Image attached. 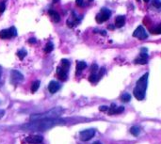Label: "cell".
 Returning a JSON list of instances; mask_svg holds the SVG:
<instances>
[{
	"label": "cell",
	"instance_id": "obj_1",
	"mask_svg": "<svg viewBox=\"0 0 161 144\" xmlns=\"http://www.w3.org/2000/svg\"><path fill=\"white\" fill-rule=\"evenodd\" d=\"M65 121L60 118L57 119H45V120H37L32 121L29 123L22 125V129L26 131H45L56 125L64 124Z\"/></svg>",
	"mask_w": 161,
	"mask_h": 144
},
{
	"label": "cell",
	"instance_id": "obj_2",
	"mask_svg": "<svg viewBox=\"0 0 161 144\" xmlns=\"http://www.w3.org/2000/svg\"><path fill=\"white\" fill-rule=\"evenodd\" d=\"M148 76H149V74L145 73L137 81L136 87L133 91V94L136 97V99L138 101H141L145 98V93H146V89L148 86Z\"/></svg>",
	"mask_w": 161,
	"mask_h": 144
},
{
	"label": "cell",
	"instance_id": "obj_3",
	"mask_svg": "<svg viewBox=\"0 0 161 144\" xmlns=\"http://www.w3.org/2000/svg\"><path fill=\"white\" fill-rule=\"evenodd\" d=\"M63 112L62 107L60 106H57L54 107V109L45 111L43 113H37V114H32L30 116V120L31 121H37V120H45V119H57L59 118Z\"/></svg>",
	"mask_w": 161,
	"mask_h": 144
},
{
	"label": "cell",
	"instance_id": "obj_4",
	"mask_svg": "<svg viewBox=\"0 0 161 144\" xmlns=\"http://www.w3.org/2000/svg\"><path fill=\"white\" fill-rule=\"evenodd\" d=\"M61 65L60 67H58L57 69V76L58 78L61 81H65L68 77V71H69V67H70V61L66 59L61 60L60 61Z\"/></svg>",
	"mask_w": 161,
	"mask_h": 144
},
{
	"label": "cell",
	"instance_id": "obj_5",
	"mask_svg": "<svg viewBox=\"0 0 161 144\" xmlns=\"http://www.w3.org/2000/svg\"><path fill=\"white\" fill-rule=\"evenodd\" d=\"M17 36V30L14 27H11L8 29H3L0 31V39L8 40L10 38H14Z\"/></svg>",
	"mask_w": 161,
	"mask_h": 144
},
{
	"label": "cell",
	"instance_id": "obj_6",
	"mask_svg": "<svg viewBox=\"0 0 161 144\" xmlns=\"http://www.w3.org/2000/svg\"><path fill=\"white\" fill-rule=\"evenodd\" d=\"M111 16V11L107 9H102L101 12L98 13L95 17V20L98 24H102L105 22L106 20H109Z\"/></svg>",
	"mask_w": 161,
	"mask_h": 144
},
{
	"label": "cell",
	"instance_id": "obj_7",
	"mask_svg": "<svg viewBox=\"0 0 161 144\" xmlns=\"http://www.w3.org/2000/svg\"><path fill=\"white\" fill-rule=\"evenodd\" d=\"M133 36L135 38H138V40H145L148 38V34L146 33L145 28L142 26H138L136 30L133 32Z\"/></svg>",
	"mask_w": 161,
	"mask_h": 144
},
{
	"label": "cell",
	"instance_id": "obj_8",
	"mask_svg": "<svg viewBox=\"0 0 161 144\" xmlns=\"http://www.w3.org/2000/svg\"><path fill=\"white\" fill-rule=\"evenodd\" d=\"M95 136V130L91 128V129H86L80 132V139L82 141H89L91 140L93 137Z\"/></svg>",
	"mask_w": 161,
	"mask_h": 144
},
{
	"label": "cell",
	"instance_id": "obj_9",
	"mask_svg": "<svg viewBox=\"0 0 161 144\" xmlns=\"http://www.w3.org/2000/svg\"><path fill=\"white\" fill-rule=\"evenodd\" d=\"M124 111L123 106H116L114 103L111 104L110 106H107L106 113L109 115H115V114H121Z\"/></svg>",
	"mask_w": 161,
	"mask_h": 144
},
{
	"label": "cell",
	"instance_id": "obj_10",
	"mask_svg": "<svg viewBox=\"0 0 161 144\" xmlns=\"http://www.w3.org/2000/svg\"><path fill=\"white\" fill-rule=\"evenodd\" d=\"M24 79V76L23 75L20 73V72H18V71H12L11 72V75H10V81L12 84L16 85V84H19L21 81H23Z\"/></svg>",
	"mask_w": 161,
	"mask_h": 144
},
{
	"label": "cell",
	"instance_id": "obj_11",
	"mask_svg": "<svg viewBox=\"0 0 161 144\" xmlns=\"http://www.w3.org/2000/svg\"><path fill=\"white\" fill-rule=\"evenodd\" d=\"M25 141L29 144H43V138L42 136H38V135H31V136H28L25 139Z\"/></svg>",
	"mask_w": 161,
	"mask_h": 144
},
{
	"label": "cell",
	"instance_id": "obj_12",
	"mask_svg": "<svg viewBox=\"0 0 161 144\" xmlns=\"http://www.w3.org/2000/svg\"><path fill=\"white\" fill-rule=\"evenodd\" d=\"M60 84L58 81H51L48 85V91L50 93H56L60 91Z\"/></svg>",
	"mask_w": 161,
	"mask_h": 144
},
{
	"label": "cell",
	"instance_id": "obj_13",
	"mask_svg": "<svg viewBox=\"0 0 161 144\" xmlns=\"http://www.w3.org/2000/svg\"><path fill=\"white\" fill-rule=\"evenodd\" d=\"M125 24V16L123 15H119L115 18V26L117 27H122Z\"/></svg>",
	"mask_w": 161,
	"mask_h": 144
},
{
	"label": "cell",
	"instance_id": "obj_14",
	"mask_svg": "<svg viewBox=\"0 0 161 144\" xmlns=\"http://www.w3.org/2000/svg\"><path fill=\"white\" fill-rule=\"evenodd\" d=\"M48 13H49V15L53 18V20H54V22H56V23H59L60 21V14L57 12V11H55V10H50L49 11H48Z\"/></svg>",
	"mask_w": 161,
	"mask_h": 144
},
{
	"label": "cell",
	"instance_id": "obj_15",
	"mask_svg": "<svg viewBox=\"0 0 161 144\" xmlns=\"http://www.w3.org/2000/svg\"><path fill=\"white\" fill-rule=\"evenodd\" d=\"M130 133H131L133 136L138 137V136L139 135V133H140V128H139V126H138V125H134V126H132V127L130 128Z\"/></svg>",
	"mask_w": 161,
	"mask_h": 144
},
{
	"label": "cell",
	"instance_id": "obj_16",
	"mask_svg": "<svg viewBox=\"0 0 161 144\" xmlns=\"http://www.w3.org/2000/svg\"><path fill=\"white\" fill-rule=\"evenodd\" d=\"M86 68H87V63L85 61H76V70H77V73H78V72L83 71Z\"/></svg>",
	"mask_w": 161,
	"mask_h": 144
},
{
	"label": "cell",
	"instance_id": "obj_17",
	"mask_svg": "<svg viewBox=\"0 0 161 144\" xmlns=\"http://www.w3.org/2000/svg\"><path fill=\"white\" fill-rule=\"evenodd\" d=\"M40 84H41V82L39 81V80H36L35 82H33V84H32V86H31V93H36L38 91V88H39V87H40Z\"/></svg>",
	"mask_w": 161,
	"mask_h": 144
},
{
	"label": "cell",
	"instance_id": "obj_18",
	"mask_svg": "<svg viewBox=\"0 0 161 144\" xmlns=\"http://www.w3.org/2000/svg\"><path fill=\"white\" fill-rule=\"evenodd\" d=\"M99 76H98V74L94 73V74H91V76H89V81L91 83H96L98 80H99Z\"/></svg>",
	"mask_w": 161,
	"mask_h": 144
},
{
	"label": "cell",
	"instance_id": "obj_19",
	"mask_svg": "<svg viewBox=\"0 0 161 144\" xmlns=\"http://www.w3.org/2000/svg\"><path fill=\"white\" fill-rule=\"evenodd\" d=\"M121 100L123 102V103H128L130 100H131V95L129 93H123L122 96H121Z\"/></svg>",
	"mask_w": 161,
	"mask_h": 144
},
{
	"label": "cell",
	"instance_id": "obj_20",
	"mask_svg": "<svg viewBox=\"0 0 161 144\" xmlns=\"http://www.w3.org/2000/svg\"><path fill=\"white\" fill-rule=\"evenodd\" d=\"M27 51L25 50V49H21V50H19L17 52V55H18V57L20 58V60H24V58L27 56Z\"/></svg>",
	"mask_w": 161,
	"mask_h": 144
},
{
	"label": "cell",
	"instance_id": "obj_21",
	"mask_svg": "<svg viewBox=\"0 0 161 144\" xmlns=\"http://www.w3.org/2000/svg\"><path fill=\"white\" fill-rule=\"evenodd\" d=\"M53 49H54V45H53V43H48L46 44L45 48H44V52H45L46 54H48V53L52 52Z\"/></svg>",
	"mask_w": 161,
	"mask_h": 144
},
{
	"label": "cell",
	"instance_id": "obj_22",
	"mask_svg": "<svg viewBox=\"0 0 161 144\" xmlns=\"http://www.w3.org/2000/svg\"><path fill=\"white\" fill-rule=\"evenodd\" d=\"M147 62H148V60H143V59H140L139 57L135 60L136 64H146Z\"/></svg>",
	"mask_w": 161,
	"mask_h": 144
},
{
	"label": "cell",
	"instance_id": "obj_23",
	"mask_svg": "<svg viewBox=\"0 0 161 144\" xmlns=\"http://www.w3.org/2000/svg\"><path fill=\"white\" fill-rule=\"evenodd\" d=\"M150 30H151V32H152L153 34H160V33H161V26L158 25L155 28L150 29Z\"/></svg>",
	"mask_w": 161,
	"mask_h": 144
},
{
	"label": "cell",
	"instance_id": "obj_24",
	"mask_svg": "<svg viewBox=\"0 0 161 144\" xmlns=\"http://www.w3.org/2000/svg\"><path fill=\"white\" fill-rule=\"evenodd\" d=\"M153 6H155V8H160V6H161V3H160V1L159 0H154L153 1Z\"/></svg>",
	"mask_w": 161,
	"mask_h": 144
},
{
	"label": "cell",
	"instance_id": "obj_25",
	"mask_svg": "<svg viewBox=\"0 0 161 144\" xmlns=\"http://www.w3.org/2000/svg\"><path fill=\"white\" fill-rule=\"evenodd\" d=\"M67 26H68L69 27H71V28H73V27H75V23H74V21H73V20H71V19H69V20L67 21Z\"/></svg>",
	"mask_w": 161,
	"mask_h": 144
},
{
	"label": "cell",
	"instance_id": "obj_26",
	"mask_svg": "<svg viewBox=\"0 0 161 144\" xmlns=\"http://www.w3.org/2000/svg\"><path fill=\"white\" fill-rule=\"evenodd\" d=\"M97 70H98V65L97 64H93L92 65V74L96 73Z\"/></svg>",
	"mask_w": 161,
	"mask_h": 144
},
{
	"label": "cell",
	"instance_id": "obj_27",
	"mask_svg": "<svg viewBox=\"0 0 161 144\" xmlns=\"http://www.w3.org/2000/svg\"><path fill=\"white\" fill-rule=\"evenodd\" d=\"M6 10V5L5 3H0V13H3Z\"/></svg>",
	"mask_w": 161,
	"mask_h": 144
},
{
	"label": "cell",
	"instance_id": "obj_28",
	"mask_svg": "<svg viewBox=\"0 0 161 144\" xmlns=\"http://www.w3.org/2000/svg\"><path fill=\"white\" fill-rule=\"evenodd\" d=\"M76 3L79 7H83V0H76Z\"/></svg>",
	"mask_w": 161,
	"mask_h": 144
},
{
	"label": "cell",
	"instance_id": "obj_29",
	"mask_svg": "<svg viewBox=\"0 0 161 144\" xmlns=\"http://www.w3.org/2000/svg\"><path fill=\"white\" fill-rule=\"evenodd\" d=\"M28 43H36V39H35V38H30V39L28 40Z\"/></svg>",
	"mask_w": 161,
	"mask_h": 144
},
{
	"label": "cell",
	"instance_id": "obj_30",
	"mask_svg": "<svg viewBox=\"0 0 161 144\" xmlns=\"http://www.w3.org/2000/svg\"><path fill=\"white\" fill-rule=\"evenodd\" d=\"M5 115V110H3V109H0V119H1L3 116Z\"/></svg>",
	"mask_w": 161,
	"mask_h": 144
},
{
	"label": "cell",
	"instance_id": "obj_31",
	"mask_svg": "<svg viewBox=\"0 0 161 144\" xmlns=\"http://www.w3.org/2000/svg\"><path fill=\"white\" fill-rule=\"evenodd\" d=\"M1 76H2V69L0 67V85H1Z\"/></svg>",
	"mask_w": 161,
	"mask_h": 144
},
{
	"label": "cell",
	"instance_id": "obj_32",
	"mask_svg": "<svg viewBox=\"0 0 161 144\" xmlns=\"http://www.w3.org/2000/svg\"><path fill=\"white\" fill-rule=\"evenodd\" d=\"M109 28L110 30H113V29H115V27H114L113 25H109Z\"/></svg>",
	"mask_w": 161,
	"mask_h": 144
},
{
	"label": "cell",
	"instance_id": "obj_33",
	"mask_svg": "<svg viewBox=\"0 0 161 144\" xmlns=\"http://www.w3.org/2000/svg\"><path fill=\"white\" fill-rule=\"evenodd\" d=\"M93 144H101V142H100V141H95Z\"/></svg>",
	"mask_w": 161,
	"mask_h": 144
},
{
	"label": "cell",
	"instance_id": "obj_34",
	"mask_svg": "<svg viewBox=\"0 0 161 144\" xmlns=\"http://www.w3.org/2000/svg\"><path fill=\"white\" fill-rule=\"evenodd\" d=\"M59 1H60V0H53L54 3H57V2H59Z\"/></svg>",
	"mask_w": 161,
	"mask_h": 144
},
{
	"label": "cell",
	"instance_id": "obj_35",
	"mask_svg": "<svg viewBox=\"0 0 161 144\" xmlns=\"http://www.w3.org/2000/svg\"><path fill=\"white\" fill-rule=\"evenodd\" d=\"M143 1H144L145 3H148V2L150 1V0H143Z\"/></svg>",
	"mask_w": 161,
	"mask_h": 144
},
{
	"label": "cell",
	"instance_id": "obj_36",
	"mask_svg": "<svg viewBox=\"0 0 161 144\" xmlns=\"http://www.w3.org/2000/svg\"><path fill=\"white\" fill-rule=\"evenodd\" d=\"M89 2H93V0H89Z\"/></svg>",
	"mask_w": 161,
	"mask_h": 144
},
{
	"label": "cell",
	"instance_id": "obj_37",
	"mask_svg": "<svg viewBox=\"0 0 161 144\" xmlns=\"http://www.w3.org/2000/svg\"><path fill=\"white\" fill-rule=\"evenodd\" d=\"M137 1H138V2H139V1H140V0H137Z\"/></svg>",
	"mask_w": 161,
	"mask_h": 144
}]
</instances>
